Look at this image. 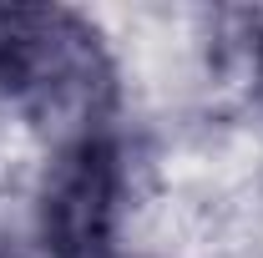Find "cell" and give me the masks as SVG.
<instances>
[{"label":"cell","instance_id":"6da1fadb","mask_svg":"<svg viewBox=\"0 0 263 258\" xmlns=\"http://www.w3.org/2000/svg\"><path fill=\"white\" fill-rule=\"evenodd\" d=\"M117 71L97 26L66 5H0V101L66 142L91 137Z\"/></svg>","mask_w":263,"mask_h":258},{"label":"cell","instance_id":"7a4b0ae2","mask_svg":"<svg viewBox=\"0 0 263 258\" xmlns=\"http://www.w3.org/2000/svg\"><path fill=\"white\" fill-rule=\"evenodd\" d=\"M122 193L127 167L106 132L61 142L35 197V243L46 258H106L122 218Z\"/></svg>","mask_w":263,"mask_h":258},{"label":"cell","instance_id":"3957f363","mask_svg":"<svg viewBox=\"0 0 263 258\" xmlns=\"http://www.w3.org/2000/svg\"><path fill=\"white\" fill-rule=\"evenodd\" d=\"M258 71H263V35H258Z\"/></svg>","mask_w":263,"mask_h":258}]
</instances>
